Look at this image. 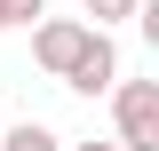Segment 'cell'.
I'll return each mask as SVG.
<instances>
[{
    "label": "cell",
    "instance_id": "obj_8",
    "mask_svg": "<svg viewBox=\"0 0 159 151\" xmlns=\"http://www.w3.org/2000/svg\"><path fill=\"white\" fill-rule=\"evenodd\" d=\"M0 32H8V16H0Z\"/></svg>",
    "mask_w": 159,
    "mask_h": 151
},
{
    "label": "cell",
    "instance_id": "obj_5",
    "mask_svg": "<svg viewBox=\"0 0 159 151\" xmlns=\"http://www.w3.org/2000/svg\"><path fill=\"white\" fill-rule=\"evenodd\" d=\"M143 0H88V16H96V32H111V24H127Z\"/></svg>",
    "mask_w": 159,
    "mask_h": 151
},
{
    "label": "cell",
    "instance_id": "obj_6",
    "mask_svg": "<svg viewBox=\"0 0 159 151\" xmlns=\"http://www.w3.org/2000/svg\"><path fill=\"white\" fill-rule=\"evenodd\" d=\"M0 16H8V24H40V16H48V0H0Z\"/></svg>",
    "mask_w": 159,
    "mask_h": 151
},
{
    "label": "cell",
    "instance_id": "obj_2",
    "mask_svg": "<svg viewBox=\"0 0 159 151\" xmlns=\"http://www.w3.org/2000/svg\"><path fill=\"white\" fill-rule=\"evenodd\" d=\"M88 40H96V24H72V16H40V24H32V64H40L48 80H64V72L80 64V48H88Z\"/></svg>",
    "mask_w": 159,
    "mask_h": 151
},
{
    "label": "cell",
    "instance_id": "obj_7",
    "mask_svg": "<svg viewBox=\"0 0 159 151\" xmlns=\"http://www.w3.org/2000/svg\"><path fill=\"white\" fill-rule=\"evenodd\" d=\"M64 151H119V143H64Z\"/></svg>",
    "mask_w": 159,
    "mask_h": 151
},
{
    "label": "cell",
    "instance_id": "obj_1",
    "mask_svg": "<svg viewBox=\"0 0 159 151\" xmlns=\"http://www.w3.org/2000/svg\"><path fill=\"white\" fill-rule=\"evenodd\" d=\"M111 127L119 151H159V80H111Z\"/></svg>",
    "mask_w": 159,
    "mask_h": 151
},
{
    "label": "cell",
    "instance_id": "obj_3",
    "mask_svg": "<svg viewBox=\"0 0 159 151\" xmlns=\"http://www.w3.org/2000/svg\"><path fill=\"white\" fill-rule=\"evenodd\" d=\"M111 80H119V48H111V32H96L80 48V64L64 72V88L72 95H111Z\"/></svg>",
    "mask_w": 159,
    "mask_h": 151
},
{
    "label": "cell",
    "instance_id": "obj_4",
    "mask_svg": "<svg viewBox=\"0 0 159 151\" xmlns=\"http://www.w3.org/2000/svg\"><path fill=\"white\" fill-rule=\"evenodd\" d=\"M0 151H64V135L40 119H16V127H0Z\"/></svg>",
    "mask_w": 159,
    "mask_h": 151
}]
</instances>
